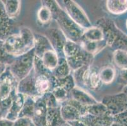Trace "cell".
I'll list each match as a JSON object with an SVG mask.
<instances>
[{"label":"cell","instance_id":"cell-1","mask_svg":"<svg viewBox=\"0 0 127 126\" xmlns=\"http://www.w3.org/2000/svg\"><path fill=\"white\" fill-rule=\"evenodd\" d=\"M42 4L47 6L50 9L53 19L57 22L59 28L64 33L68 40L80 44L85 30L71 20L56 1H42Z\"/></svg>","mask_w":127,"mask_h":126},{"label":"cell","instance_id":"cell-2","mask_svg":"<svg viewBox=\"0 0 127 126\" xmlns=\"http://www.w3.org/2000/svg\"><path fill=\"white\" fill-rule=\"evenodd\" d=\"M3 48L14 57L28 52L34 48V33L29 28H22L18 33L11 34L4 40Z\"/></svg>","mask_w":127,"mask_h":126},{"label":"cell","instance_id":"cell-3","mask_svg":"<svg viewBox=\"0 0 127 126\" xmlns=\"http://www.w3.org/2000/svg\"><path fill=\"white\" fill-rule=\"evenodd\" d=\"M96 26L102 30L106 46L115 50H126L127 47V35L120 30L111 20L101 18L96 22Z\"/></svg>","mask_w":127,"mask_h":126},{"label":"cell","instance_id":"cell-4","mask_svg":"<svg viewBox=\"0 0 127 126\" xmlns=\"http://www.w3.org/2000/svg\"><path fill=\"white\" fill-rule=\"evenodd\" d=\"M34 57L35 51L32 49L28 52L16 57L9 66L10 71L18 82L25 78L34 68Z\"/></svg>","mask_w":127,"mask_h":126},{"label":"cell","instance_id":"cell-5","mask_svg":"<svg viewBox=\"0 0 127 126\" xmlns=\"http://www.w3.org/2000/svg\"><path fill=\"white\" fill-rule=\"evenodd\" d=\"M60 7L68 15L83 29L86 30L92 26L91 21L80 6L74 1H58Z\"/></svg>","mask_w":127,"mask_h":126},{"label":"cell","instance_id":"cell-6","mask_svg":"<svg viewBox=\"0 0 127 126\" xmlns=\"http://www.w3.org/2000/svg\"><path fill=\"white\" fill-rule=\"evenodd\" d=\"M101 102L108 108L109 115H115L127 110V96L122 92L104 97Z\"/></svg>","mask_w":127,"mask_h":126},{"label":"cell","instance_id":"cell-7","mask_svg":"<svg viewBox=\"0 0 127 126\" xmlns=\"http://www.w3.org/2000/svg\"><path fill=\"white\" fill-rule=\"evenodd\" d=\"M44 35L48 39L59 58L65 57L63 50L68 39L62 30L59 28H49L45 32Z\"/></svg>","mask_w":127,"mask_h":126},{"label":"cell","instance_id":"cell-8","mask_svg":"<svg viewBox=\"0 0 127 126\" xmlns=\"http://www.w3.org/2000/svg\"><path fill=\"white\" fill-rule=\"evenodd\" d=\"M56 86L57 79L54 76L52 71L36 75L35 88L39 96L51 93Z\"/></svg>","mask_w":127,"mask_h":126},{"label":"cell","instance_id":"cell-9","mask_svg":"<svg viewBox=\"0 0 127 126\" xmlns=\"http://www.w3.org/2000/svg\"><path fill=\"white\" fill-rule=\"evenodd\" d=\"M18 81L10 71L9 66L0 78V100L6 99L17 89Z\"/></svg>","mask_w":127,"mask_h":126},{"label":"cell","instance_id":"cell-10","mask_svg":"<svg viewBox=\"0 0 127 126\" xmlns=\"http://www.w3.org/2000/svg\"><path fill=\"white\" fill-rule=\"evenodd\" d=\"M36 75L33 68L31 72L24 79L20 81L17 85V93H21L27 97H39L35 88Z\"/></svg>","mask_w":127,"mask_h":126},{"label":"cell","instance_id":"cell-11","mask_svg":"<svg viewBox=\"0 0 127 126\" xmlns=\"http://www.w3.org/2000/svg\"><path fill=\"white\" fill-rule=\"evenodd\" d=\"M47 104L46 96H39L35 98V107L32 122L35 126H46Z\"/></svg>","mask_w":127,"mask_h":126},{"label":"cell","instance_id":"cell-12","mask_svg":"<svg viewBox=\"0 0 127 126\" xmlns=\"http://www.w3.org/2000/svg\"><path fill=\"white\" fill-rule=\"evenodd\" d=\"M93 57V55L82 49V50L74 56L66 59L71 71H75L84 66L91 65Z\"/></svg>","mask_w":127,"mask_h":126},{"label":"cell","instance_id":"cell-13","mask_svg":"<svg viewBox=\"0 0 127 126\" xmlns=\"http://www.w3.org/2000/svg\"><path fill=\"white\" fill-rule=\"evenodd\" d=\"M61 114L65 122H73L79 121L82 115L79 110L75 107L68 100L61 103Z\"/></svg>","mask_w":127,"mask_h":126},{"label":"cell","instance_id":"cell-14","mask_svg":"<svg viewBox=\"0 0 127 126\" xmlns=\"http://www.w3.org/2000/svg\"><path fill=\"white\" fill-rule=\"evenodd\" d=\"M92 69L91 65H86L73 71L72 75L76 86L83 90L89 88V80Z\"/></svg>","mask_w":127,"mask_h":126},{"label":"cell","instance_id":"cell-15","mask_svg":"<svg viewBox=\"0 0 127 126\" xmlns=\"http://www.w3.org/2000/svg\"><path fill=\"white\" fill-rule=\"evenodd\" d=\"M12 28V19L6 13L1 4L0 5V40L4 41L11 35Z\"/></svg>","mask_w":127,"mask_h":126},{"label":"cell","instance_id":"cell-16","mask_svg":"<svg viewBox=\"0 0 127 126\" xmlns=\"http://www.w3.org/2000/svg\"><path fill=\"white\" fill-rule=\"evenodd\" d=\"M80 121L87 126H111L114 122V118L110 115L94 116L86 114L82 117Z\"/></svg>","mask_w":127,"mask_h":126},{"label":"cell","instance_id":"cell-17","mask_svg":"<svg viewBox=\"0 0 127 126\" xmlns=\"http://www.w3.org/2000/svg\"><path fill=\"white\" fill-rule=\"evenodd\" d=\"M70 94L71 99L76 100L84 106L91 105L98 102L91 95L77 86L71 90Z\"/></svg>","mask_w":127,"mask_h":126},{"label":"cell","instance_id":"cell-18","mask_svg":"<svg viewBox=\"0 0 127 126\" xmlns=\"http://www.w3.org/2000/svg\"><path fill=\"white\" fill-rule=\"evenodd\" d=\"M27 96L21 93H17L13 100L12 105L11 106L10 110L8 113L6 119L8 120L15 122L19 117V115L21 112L22 107L25 102V98Z\"/></svg>","mask_w":127,"mask_h":126},{"label":"cell","instance_id":"cell-19","mask_svg":"<svg viewBox=\"0 0 127 126\" xmlns=\"http://www.w3.org/2000/svg\"><path fill=\"white\" fill-rule=\"evenodd\" d=\"M34 51L35 55L41 58L46 52L54 50L48 39L44 35L34 33Z\"/></svg>","mask_w":127,"mask_h":126},{"label":"cell","instance_id":"cell-20","mask_svg":"<svg viewBox=\"0 0 127 126\" xmlns=\"http://www.w3.org/2000/svg\"><path fill=\"white\" fill-rule=\"evenodd\" d=\"M61 105L48 107L46 114V126H61L65 123L61 114Z\"/></svg>","mask_w":127,"mask_h":126},{"label":"cell","instance_id":"cell-21","mask_svg":"<svg viewBox=\"0 0 127 126\" xmlns=\"http://www.w3.org/2000/svg\"><path fill=\"white\" fill-rule=\"evenodd\" d=\"M82 40L100 42L104 40V37L103 32L100 28L97 26H92L84 30L82 37Z\"/></svg>","mask_w":127,"mask_h":126},{"label":"cell","instance_id":"cell-22","mask_svg":"<svg viewBox=\"0 0 127 126\" xmlns=\"http://www.w3.org/2000/svg\"><path fill=\"white\" fill-rule=\"evenodd\" d=\"M1 4L6 13L10 18H16L21 8V1L19 0H2Z\"/></svg>","mask_w":127,"mask_h":126},{"label":"cell","instance_id":"cell-23","mask_svg":"<svg viewBox=\"0 0 127 126\" xmlns=\"http://www.w3.org/2000/svg\"><path fill=\"white\" fill-rule=\"evenodd\" d=\"M106 8L113 15H121L127 11V0H108Z\"/></svg>","mask_w":127,"mask_h":126},{"label":"cell","instance_id":"cell-24","mask_svg":"<svg viewBox=\"0 0 127 126\" xmlns=\"http://www.w3.org/2000/svg\"><path fill=\"white\" fill-rule=\"evenodd\" d=\"M71 70L66 57L59 58L58 64L53 71V74L57 79H62L71 75Z\"/></svg>","mask_w":127,"mask_h":126},{"label":"cell","instance_id":"cell-25","mask_svg":"<svg viewBox=\"0 0 127 126\" xmlns=\"http://www.w3.org/2000/svg\"><path fill=\"white\" fill-rule=\"evenodd\" d=\"M41 59L44 66L52 72L55 70L58 64L59 57L54 50L46 52Z\"/></svg>","mask_w":127,"mask_h":126},{"label":"cell","instance_id":"cell-26","mask_svg":"<svg viewBox=\"0 0 127 126\" xmlns=\"http://www.w3.org/2000/svg\"><path fill=\"white\" fill-rule=\"evenodd\" d=\"M79 44L81 46L82 48L84 50L93 55L94 56L97 54L99 51H101L104 47L107 46L105 40L100 42H94L82 40Z\"/></svg>","mask_w":127,"mask_h":126},{"label":"cell","instance_id":"cell-27","mask_svg":"<svg viewBox=\"0 0 127 126\" xmlns=\"http://www.w3.org/2000/svg\"><path fill=\"white\" fill-rule=\"evenodd\" d=\"M98 73L102 83L106 85L111 84L116 76V69L111 66H105L102 67Z\"/></svg>","mask_w":127,"mask_h":126},{"label":"cell","instance_id":"cell-28","mask_svg":"<svg viewBox=\"0 0 127 126\" xmlns=\"http://www.w3.org/2000/svg\"><path fill=\"white\" fill-rule=\"evenodd\" d=\"M37 22L41 25H49L53 18V14L47 6L42 4L37 13Z\"/></svg>","mask_w":127,"mask_h":126},{"label":"cell","instance_id":"cell-29","mask_svg":"<svg viewBox=\"0 0 127 126\" xmlns=\"http://www.w3.org/2000/svg\"><path fill=\"white\" fill-rule=\"evenodd\" d=\"M35 97H26L19 117H28L32 120L35 107Z\"/></svg>","mask_w":127,"mask_h":126},{"label":"cell","instance_id":"cell-30","mask_svg":"<svg viewBox=\"0 0 127 126\" xmlns=\"http://www.w3.org/2000/svg\"><path fill=\"white\" fill-rule=\"evenodd\" d=\"M113 61L115 65L121 70L127 69V51L123 49L115 50L113 53Z\"/></svg>","mask_w":127,"mask_h":126},{"label":"cell","instance_id":"cell-31","mask_svg":"<svg viewBox=\"0 0 127 126\" xmlns=\"http://www.w3.org/2000/svg\"><path fill=\"white\" fill-rule=\"evenodd\" d=\"M87 114H89L94 116L109 115L106 106L102 102L99 101L94 105L87 106Z\"/></svg>","mask_w":127,"mask_h":126},{"label":"cell","instance_id":"cell-32","mask_svg":"<svg viewBox=\"0 0 127 126\" xmlns=\"http://www.w3.org/2000/svg\"><path fill=\"white\" fill-rule=\"evenodd\" d=\"M17 93V89H15L8 98L4 99V100H0V112H1V119H5L8 113L11 108V105H12L13 100Z\"/></svg>","mask_w":127,"mask_h":126},{"label":"cell","instance_id":"cell-33","mask_svg":"<svg viewBox=\"0 0 127 126\" xmlns=\"http://www.w3.org/2000/svg\"><path fill=\"white\" fill-rule=\"evenodd\" d=\"M82 47L79 44L67 40L64 47V55L66 58L74 56L82 50Z\"/></svg>","mask_w":127,"mask_h":126},{"label":"cell","instance_id":"cell-34","mask_svg":"<svg viewBox=\"0 0 127 126\" xmlns=\"http://www.w3.org/2000/svg\"><path fill=\"white\" fill-rule=\"evenodd\" d=\"M57 86L63 88L70 93L71 90L76 86L72 74L66 76L65 78H62V79H57Z\"/></svg>","mask_w":127,"mask_h":126},{"label":"cell","instance_id":"cell-35","mask_svg":"<svg viewBox=\"0 0 127 126\" xmlns=\"http://www.w3.org/2000/svg\"><path fill=\"white\" fill-rule=\"evenodd\" d=\"M55 99H56L58 103H60V105L61 103H63L64 101H66L70 99V92H68L67 90L63 88L60 86H57L51 92Z\"/></svg>","mask_w":127,"mask_h":126},{"label":"cell","instance_id":"cell-36","mask_svg":"<svg viewBox=\"0 0 127 126\" xmlns=\"http://www.w3.org/2000/svg\"><path fill=\"white\" fill-rule=\"evenodd\" d=\"M99 73L97 72L95 69H92L91 75H90L89 80V88L92 90H96L99 89L102 85Z\"/></svg>","mask_w":127,"mask_h":126},{"label":"cell","instance_id":"cell-37","mask_svg":"<svg viewBox=\"0 0 127 126\" xmlns=\"http://www.w3.org/2000/svg\"><path fill=\"white\" fill-rule=\"evenodd\" d=\"M15 57L6 52L3 47H0V62L10 66L14 61Z\"/></svg>","mask_w":127,"mask_h":126},{"label":"cell","instance_id":"cell-38","mask_svg":"<svg viewBox=\"0 0 127 126\" xmlns=\"http://www.w3.org/2000/svg\"><path fill=\"white\" fill-rule=\"evenodd\" d=\"M114 121L118 122L123 126H127V110L113 117Z\"/></svg>","mask_w":127,"mask_h":126},{"label":"cell","instance_id":"cell-39","mask_svg":"<svg viewBox=\"0 0 127 126\" xmlns=\"http://www.w3.org/2000/svg\"><path fill=\"white\" fill-rule=\"evenodd\" d=\"M32 122L30 118L19 117L14 122L13 126H31Z\"/></svg>","mask_w":127,"mask_h":126},{"label":"cell","instance_id":"cell-40","mask_svg":"<svg viewBox=\"0 0 127 126\" xmlns=\"http://www.w3.org/2000/svg\"><path fill=\"white\" fill-rule=\"evenodd\" d=\"M118 82L127 86V69L121 70L118 75Z\"/></svg>","mask_w":127,"mask_h":126},{"label":"cell","instance_id":"cell-41","mask_svg":"<svg viewBox=\"0 0 127 126\" xmlns=\"http://www.w3.org/2000/svg\"><path fill=\"white\" fill-rule=\"evenodd\" d=\"M14 122L8 120L7 119H0V126H13Z\"/></svg>","mask_w":127,"mask_h":126},{"label":"cell","instance_id":"cell-42","mask_svg":"<svg viewBox=\"0 0 127 126\" xmlns=\"http://www.w3.org/2000/svg\"><path fill=\"white\" fill-rule=\"evenodd\" d=\"M9 66L6 65V64H4V63H1L0 62V78L1 77L2 75L4 74V73L5 72L7 68Z\"/></svg>","mask_w":127,"mask_h":126},{"label":"cell","instance_id":"cell-43","mask_svg":"<svg viewBox=\"0 0 127 126\" xmlns=\"http://www.w3.org/2000/svg\"><path fill=\"white\" fill-rule=\"evenodd\" d=\"M68 123H70L72 126H87L85 124L83 123L80 120L79 121H73V122H69Z\"/></svg>","mask_w":127,"mask_h":126},{"label":"cell","instance_id":"cell-44","mask_svg":"<svg viewBox=\"0 0 127 126\" xmlns=\"http://www.w3.org/2000/svg\"><path fill=\"white\" fill-rule=\"evenodd\" d=\"M111 126H122V124H120V123H118V122H116L114 121V122L112 124Z\"/></svg>","mask_w":127,"mask_h":126},{"label":"cell","instance_id":"cell-45","mask_svg":"<svg viewBox=\"0 0 127 126\" xmlns=\"http://www.w3.org/2000/svg\"><path fill=\"white\" fill-rule=\"evenodd\" d=\"M122 92H123V93H124V94H125L127 96V86H125V88H123V91H122Z\"/></svg>","mask_w":127,"mask_h":126},{"label":"cell","instance_id":"cell-46","mask_svg":"<svg viewBox=\"0 0 127 126\" xmlns=\"http://www.w3.org/2000/svg\"><path fill=\"white\" fill-rule=\"evenodd\" d=\"M71 126L70 123H68V122H66L65 123H64L63 125H62V126Z\"/></svg>","mask_w":127,"mask_h":126},{"label":"cell","instance_id":"cell-47","mask_svg":"<svg viewBox=\"0 0 127 126\" xmlns=\"http://www.w3.org/2000/svg\"><path fill=\"white\" fill-rule=\"evenodd\" d=\"M3 43H4V41H1V40H0V47H3Z\"/></svg>","mask_w":127,"mask_h":126},{"label":"cell","instance_id":"cell-48","mask_svg":"<svg viewBox=\"0 0 127 126\" xmlns=\"http://www.w3.org/2000/svg\"><path fill=\"white\" fill-rule=\"evenodd\" d=\"M126 27H127V20L126 21Z\"/></svg>","mask_w":127,"mask_h":126},{"label":"cell","instance_id":"cell-49","mask_svg":"<svg viewBox=\"0 0 127 126\" xmlns=\"http://www.w3.org/2000/svg\"><path fill=\"white\" fill-rule=\"evenodd\" d=\"M31 126H34V124H33V123H32V124H31Z\"/></svg>","mask_w":127,"mask_h":126},{"label":"cell","instance_id":"cell-50","mask_svg":"<svg viewBox=\"0 0 127 126\" xmlns=\"http://www.w3.org/2000/svg\"><path fill=\"white\" fill-rule=\"evenodd\" d=\"M1 119V112H0V119Z\"/></svg>","mask_w":127,"mask_h":126},{"label":"cell","instance_id":"cell-51","mask_svg":"<svg viewBox=\"0 0 127 126\" xmlns=\"http://www.w3.org/2000/svg\"><path fill=\"white\" fill-rule=\"evenodd\" d=\"M127 50V48H126V50Z\"/></svg>","mask_w":127,"mask_h":126}]
</instances>
